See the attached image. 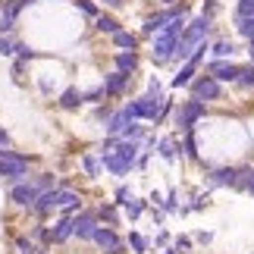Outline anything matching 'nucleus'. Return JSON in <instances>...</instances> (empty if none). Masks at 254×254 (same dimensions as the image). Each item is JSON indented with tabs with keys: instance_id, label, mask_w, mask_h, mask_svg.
Instances as JSON below:
<instances>
[{
	"instance_id": "nucleus-34",
	"label": "nucleus",
	"mask_w": 254,
	"mask_h": 254,
	"mask_svg": "<svg viewBox=\"0 0 254 254\" xmlns=\"http://www.w3.org/2000/svg\"><path fill=\"white\" fill-rule=\"evenodd\" d=\"M126 245H129L135 254H144V251H148V239H144L141 232H135V229H132V232H129V239H126Z\"/></svg>"
},
{
	"instance_id": "nucleus-43",
	"label": "nucleus",
	"mask_w": 254,
	"mask_h": 254,
	"mask_svg": "<svg viewBox=\"0 0 254 254\" xmlns=\"http://www.w3.org/2000/svg\"><path fill=\"white\" fill-rule=\"evenodd\" d=\"M25 66H28V63H25V60H19V57L13 60V79H16V82H22V72H25Z\"/></svg>"
},
{
	"instance_id": "nucleus-18",
	"label": "nucleus",
	"mask_w": 254,
	"mask_h": 254,
	"mask_svg": "<svg viewBox=\"0 0 254 254\" xmlns=\"http://www.w3.org/2000/svg\"><path fill=\"white\" fill-rule=\"evenodd\" d=\"M236 41L232 38H217V41H210V57L213 60H232L236 57Z\"/></svg>"
},
{
	"instance_id": "nucleus-42",
	"label": "nucleus",
	"mask_w": 254,
	"mask_h": 254,
	"mask_svg": "<svg viewBox=\"0 0 254 254\" xmlns=\"http://www.w3.org/2000/svg\"><path fill=\"white\" fill-rule=\"evenodd\" d=\"M176 110V107H173V101H170V97H167V101H163V107H160V116H157V123H154V126H160L163 120H167V116Z\"/></svg>"
},
{
	"instance_id": "nucleus-51",
	"label": "nucleus",
	"mask_w": 254,
	"mask_h": 254,
	"mask_svg": "<svg viewBox=\"0 0 254 254\" xmlns=\"http://www.w3.org/2000/svg\"><path fill=\"white\" fill-rule=\"evenodd\" d=\"M163 254H179V248H176V245H173V242H170V245H167V248H163Z\"/></svg>"
},
{
	"instance_id": "nucleus-36",
	"label": "nucleus",
	"mask_w": 254,
	"mask_h": 254,
	"mask_svg": "<svg viewBox=\"0 0 254 254\" xmlns=\"http://www.w3.org/2000/svg\"><path fill=\"white\" fill-rule=\"evenodd\" d=\"M132 198H135L132 189H126V185H116V191H113V204H120V207H123V204H129Z\"/></svg>"
},
{
	"instance_id": "nucleus-29",
	"label": "nucleus",
	"mask_w": 254,
	"mask_h": 254,
	"mask_svg": "<svg viewBox=\"0 0 254 254\" xmlns=\"http://www.w3.org/2000/svg\"><path fill=\"white\" fill-rule=\"evenodd\" d=\"M179 207H182V204H179V191L170 189V191H167V198L160 201V210L167 213V217H176V213H179Z\"/></svg>"
},
{
	"instance_id": "nucleus-5",
	"label": "nucleus",
	"mask_w": 254,
	"mask_h": 254,
	"mask_svg": "<svg viewBox=\"0 0 254 254\" xmlns=\"http://www.w3.org/2000/svg\"><path fill=\"white\" fill-rule=\"evenodd\" d=\"M97 226H101V220H97V207H94V210L82 207V210L72 217V239H79V242H91Z\"/></svg>"
},
{
	"instance_id": "nucleus-35",
	"label": "nucleus",
	"mask_w": 254,
	"mask_h": 254,
	"mask_svg": "<svg viewBox=\"0 0 254 254\" xmlns=\"http://www.w3.org/2000/svg\"><path fill=\"white\" fill-rule=\"evenodd\" d=\"M16 248L22 251V254H38L41 248H38V242L32 236H16Z\"/></svg>"
},
{
	"instance_id": "nucleus-22",
	"label": "nucleus",
	"mask_w": 254,
	"mask_h": 254,
	"mask_svg": "<svg viewBox=\"0 0 254 254\" xmlns=\"http://www.w3.org/2000/svg\"><path fill=\"white\" fill-rule=\"evenodd\" d=\"M97 220L107 226H120V204H97Z\"/></svg>"
},
{
	"instance_id": "nucleus-27",
	"label": "nucleus",
	"mask_w": 254,
	"mask_h": 254,
	"mask_svg": "<svg viewBox=\"0 0 254 254\" xmlns=\"http://www.w3.org/2000/svg\"><path fill=\"white\" fill-rule=\"evenodd\" d=\"M13 57H19V60H25V63H32V60H38V57H44V54H38L32 44H25V41H19V38H16V44H13Z\"/></svg>"
},
{
	"instance_id": "nucleus-33",
	"label": "nucleus",
	"mask_w": 254,
	"mask_h": 254,
	"mask_svg": "<svg viewBox=\"0 0 254 254\" xmlns=\"http://www.w3.org/2000/svg\"><path fill=\"white\" fill-rule=\"evenodd\" d=\"M57 179H60V176H57V173H51V170H44V173H38V176H32V182L38 185V189H54V185H57Z\"/></svg>"
},
{
	"instance_id": "nucleus-45",
	"label": "nucleus",
	"mask_w": 254,
	"mask_h": 254,
	"mask_svg": "<svg viewBox=\"0 0 254 254\" xmlns=\"http://www.w3.org/2000/svg\"><path fill=\"white\" fill-rule=\"evenodd\" d=\"M151 220H154V226H163V220H167V213H163L160 207H151Z\"/></svg>"
},
{
	"instance_id": "nucleus-47",
	"label": "nucleus",
	"mask_w": 254,
	"mask_h": 254,
	"mask_svg": "<svg viewBox=\"0 0 254 254\" xmlns=\"http://www.w3.org/2000/svg\"><path fill=\"white\" fill-rule=\"evenodd\" d=\"M97 3H104L107 9H123V6H126V0H97Z\"/></svg>"
},
{
	"instance_id": "nucleus-40",
	"label": "nucleus",
	"mask_w": 254,
	"mask_h": 254,
	"mask_svg": "<svg viewBox=\"0 0 254 254\" xmlns=\"http://www.w3.org/2000/svg\"><path fill=\"white\" fill-rule=\"evenodd\" d=\"M173 245L179 248V254H182V251H191V248H194V239H189V236H176Z\"/></svg>"
},
{
	"instance_id": "nucleus-1",
	"label": "nucleus",
	"mask_w": 254,
	"mask_h": 254,
	"mask_svg": "<svg viewBox=\"0 0 254 254\" xmlns=\"http://www.w3.org/2000/svg\"><path fill=\"white\" fill-rule=\"evenodd\" d=\"M35 163L32 154H22V151H13V148H0V179L16 185L28 179V167Z\"/></svg>"
},
{
	"instance_id": "nucleus-7",
	"label": "nucleus",
	"mask_w": 254,
	"mask_h": 254,
	"mask_svg": "<svg viewBox=\"0 0 254 254\" xmlns=\"http://www.w3.org/2000/svg\"><path fill=\"white\" fill-rule=\"evenodd\" d=\"M236 176H239V167L236 163H223V167H207V189H232L236 185Z\"/></svg>"
},
{
	"instance_id": "nucleus-2",
	"label": "nucleus",
	"mask_w": 254,
	"mask_h": 254,
	"mask_svg": "<svg viewBox=\"0 0 254 254\" xmlns=\"http://www.w3.org/2000/svg\"><path fill=\"white\" fill-rule=\"evenodd\" d=\"M204 116H207V104L198 101V97H185V101L173 110V126H176V135L182 132H191L198 123H204Z\"/></svg>"
},
{
	"instance_id": "nucleus-26",
	"label": "nucleus",
	"mask_w": 254,
	"mask_h": 254,
	"mask_svg": "<svg viewBox=\"0 0 254 254\" xmlns=\"http://www.w3.org/2000/svg\"><path fill=\"white\" fill-rule=\"evenodd\" d=\"M82 170H85L88 179H97V176H101V170H104V163H101V157H97V154H82Z\"/></svg>"
},
{
	"instance_id": "nucleus-53",
	"label": "nucleus",
	"mask_w": 254,
	"mask_h": 254,
	"mask_svg": "<svg viewBox=\"0 0 254 254\" xmlns=\"http://www.w3.org/2000/svg\"><path fill=\"white\" fill-rule=\"evenodd\" d=\"M248 57H251V63H254V38L248 41Z\"/></svg>"
},
{
	"instance_id": "nucleus-49",
	"label": "nucleus",
	"mask_w": 254,
	"mask_h": 254,
	"mask_svg": "<svg viewBox=\"0 0 254 254\" xmlns=\"http://www.w3.org/2000/svg\"><path fill=\"white\" fill-rule=\"evenodd\" d=\"M0 148H9V132L0 126Z\"/></svg>"
},
{
	"instance_id": "nucleus-24",
	"label": "nucleus",
	"mask_w": 254,
	"mask_h": 254,
	"mask_svg": "<svg viewBox=\"0 0 254 254\" xmlns=\"http://www.w3.org/2000/svg\"><path fill=\"white\" fill-rule=\"evenodd\" d=\"M148 210V201H141V198H132L129 204H123V217L129 220V223H135V220H141V213Z\"/></svg>"
},
{
	"instance_id": "nucleus-16",
	"label": "nucleus",
	"mask_w": 254,
	"mask_h": 254,
	"mask_svg": "<svg viewBox=\"0 0 254 254\" xmlns=\"http://www.w3.org/2000/svg\"><path fill=\"white\" fill-rule=\"evenodd\" d=\"M51 236H54V245H66L72 239V217H57L54 226H51Z\"/></svg>"
},
{
	"instance_id": "nucleus-54",
	"label": "nucleus",
	"mask_w": 254,
	"mask_h": 254,
	"mask_svg": "<svg viewBox=\"0 0 254 254\" xmlns=\"http://www.w3.org/2000/svg\"><path fill=\"white\" fill-rule=\"evenodd\" d=\"M38 254H47V248H41V251H38Z\"/></svg>"
},
{
	"instance_id": "nucleus-48",
	"label": "nucleus",
	"mask_w": 254,
	"mask_h": 254,
	"mask_svg": "<svg viewBox=\"0 0 254 254\" xmlns=\"http://www.w3.org/2000/svg\"><path fill=\"white\" fill-rule=\"evenodd\" d=\"M210 239H213V232H194V242H201V245H207Z\"/></svg>"
},
{
	"instance_id": "nucleus-41",
	"label": "nucleus",
	"mask_w": 254,
	"mask_h": 254,
	"mask_svg": "<svg viewBox=\"0 0 254 254\" xmlns=\"http://www.w3.org/2000/svg\"><path fill=\"white\" fill-rule=\"evenodd\" d=\"M110 113H113V107H110V104H104V101L94 107V120H104V123H107V120H110Z\"/></svg>"
},
{
	"instance_id": "nucleus-52",
	"label": "nucleus",
	"mask_w": 254,
	"mask_h": 254,
	"mask_svg": "<svg viewBox=\"0 0 254 254\" xmlns=\"http://www.w3.org/2000/svg\"><path fill=\"white\" fill-rule=\"evenodd\" d=\"M245 194H251V198H254V173H251V182H248V191Z\"/></svg>"
},
{
	"instance_id": "nucleus-14",
	"label": "nucleus",
	"mask_w": 254,
	"mask_h": 254,
	"mask_svg": "<svg viewBox=\"0 0 254 254\" xmlns=\"http://www.w3.org/2000/svg\"><path fill=\"white\" fill-rule=\"evenodd\" d=\"M113 69L135 75V72L141 69V54L138 51H116L113 54Z\"/></svg>"
},
{
	"instance_id": "nucleus-11",
	"label": "nucleus",
	"mask_w": 254,
	"mask_h": 254,
	"mask_svg": "<svg viewBox=\"0 0 254 254\" xmlns=\"http://www.w3.org/2000/svg\"><path fill=\"white\" fill-rule=\"evenodd\" d=\"M163 101H167V94H154V91L138 94V104H141V120H144V123H157Z\"/></svg>"
},
{
	"instance_id": "nucleus-23",
	"label": "nucleus",
	"mask_w": 254,
	"mask_h": 254,
	"mask_svg": "<svg viewBox=\"0 0 254 254\" xmlns=\"http://www.w3.org/2000/svg\"><path fill=\"white\" fill-rule=\"evenodd\" d=\"M144 135H148V126L141 120H129V126L120 132V138H129V141H144Z\"/></svg>"
},
{
	"instance_id": "nucleus-8",
	"label": "nucleus",
	"mask_w": 254,
	"mask_h": 254,
	"mask_svg": "<svg viewBox=\"0 0 254 254\" xmlns=\"http://www.w3.org/2000/svg\"><path fill=\"white\" fill-rule=\"evenodd\" d=\"M239 69H242V63H236V60H210L207 63V72L213 75L217 82H223V85H236L239 82Z\"/></svg>"
},
{
	"instance_id": "nucleus-46",
	"label": "nucleus",
	"mask_w": 254,
	"mask_h": 254,
	"mask_svg": "<svg viewBox=\"0 0 254 254\" xmlns=\"http://www.w3.org/2000/svg\"><path fill=\"white\" fill-rule=\"evenodd\" d=\"M170 242H173V239H170V232H163V229H160V232H157V239H154V245H160V248H167V245H170Z\"/></svg>"
},
{
	"instance_id": "nucleus-17",
	"label": "nucleus",
	"mask_w": 254,
	"mask_h": 254,
	"mask_svg": "<svg viewBox=\"0 0 254 254\" xmlns=\"http://www.w3.org/2000/svg\"><path fill=\"white\" fill-rule=\"evenodd\" d=\"M82 104H85V94H82V88H75V85H69L57 97V107H60V110H79Z\"/></svg>"
},
{
	"instance_id": "nucleus-12",
	"label": "nucleus",
	"mask_w": 254,
	"mask_h": 254,
	"mask_svg": "<svg viewBox=\"0 0 254 254\" xmlns=\"http://www.w3.org/2000/svg\"><path fill=\"white\" fill-rule=\"evenodd\" d=\"M91 242H94V245L101 248V254H104V251H110V248H120L126 239L116 232V226H107V223H104V226L94 229V239H91Z\"/></svg>"
},
{
	"instance_id": "nucleus-15",
	"label": "nucleus",
	"mask_w": 254,
	"mask_h": 254,
	"mask_svg": "<svg viewBox=\"0 0 254 254\" xmlns=\"http://www.w3.org/2000/svg\"><path fill=\"white\" fill-rule=\"evenodd\" d=\"M91 25H94L97 35H113V32H120V28H123V22L110 13V9H101V13L91 19Z\"/></svg>"
},
{
	"instance_id": "nucleus-32",
	"label": "nucleus",
	"mask_w": 254,
	"mask_h": 254,
	"mask_svg": "<svg viewBox=\"0 0 254 254\" xmlns=\"http://www.w3.org/2000/svg\"><path fill=\"white\" fill-rule=\"evenodd\" d=\"M32 239L41 242V248H51L54 245V236H51V226H47V223H38V226L32 229Z\"/></svg>"
},
{
	"instance_id": "nucleus-39",
	"label": "nucleus",
	"mask_w": 254,
	"mask_h": 254,
	"mask_svg": "<svg viewBox=\"0 0 254 254\" xmlns=\"http://www.w3.org/2000/svg\"><path fill=\"white\" fill-rule=\"evenodd\" d=\"M220 13V0H204V6H201V16H207V19H217Z\"/></svg>"
},
{
	"instance_id": "nucleus-19",
	"label": "nucleus",
	"mask_w": 254,
	"mask_h": 254,
	"mask_svg": "<svg viewBox=\"0 0 254 254\" xmlns=\"http://www.w3.org/2000/svg\"><path fill=\"white\" fill-rule=\"evenodd\" d=\"M110 41H113L116 51H138V35L129 32V28H120V32H113Z\"/></svg>"
},
{
	"instance_id": "nucleus-4",
	"label": "nucleus",
	"mask_w": 254,
	"mask_h": 254,
	"mask_svg": "<svg viewBox=\"0 0 254 254\" xmlns=\"http://www.w3.org/2000/svg\"><path fill=\"white\" fill-rule=\"evenodd\" d=\"M60 204H63V189H60V185H54V189H44L41 194H38V201L32 204V213L44 223L54 210H60Z\"/></svg>"
},
{
	"instance_id": "nucleus-31",
	"label": "nucleus",
	"mask_w": 254,
	"mask_h": 254,
	"mask_svg": "<svg viewBox=\"0 0 254 254\" xmlns=\"http://www.w3.org/2000/svg\"><path fill=\"white\" fill-rule=\"evenodd\" d=\"M72 6L79 9L85 19H94L97 13H101V3H97V0H72Z\"/></svg>"
},
{
	"instance_id": "nucleus-3",
	"label": "nucleus",
	"mask_w": 254,
	"mask_h": 254,
	"mask_svg": "<svg viewBox=\"0 0 254 254\" xmlns=\"http://www.w3.org/2000/svg\"><path fill=\"white\" fill-rule=\"evenodd\" d=\"M189 94L204 104H217V101H223V82H217L210 72H198L189 82Z\"/></svg>"
},
{
	"instance_id": "nucleus-10",
	"label": "nucleus",
	"mask_w": 254,
	"mask_h": 254,
	"mask_svg": "<svg viewBox=\"0 0 254 254\" xmlns=\"http://www.w3.org/2000/svg\"><path fill=\"white\" fill-rule=\"evenodd\" d=\"M157 157L163 163H170V167H176V163L182 160V141H179V135H163V138L157 141Z\"/></svg>"
},
{
	"instance_id": "nucleus-13",
	"label": "nucleus",
	"mask_w": 254,
	"mask_h": 254,
	"mask_svg": "<svg viewBox=\"0 0 254 254\" xmlns=\"http://www.w3.org/2000/svg\"><path fill=\"white\" fill-rule=\"evenodd\" d=\"M97 157H101V163H104V170L110 173V176H116V179H123V176H129V173L135 170L132 163H129V160H123V157H120V154H116V151L97 154Z\"/></svg>"
},
{
	"instance_id": "nucleus-21",
	"label": "nucleus",
	"mask_w": 254,
	"mask_h": 254,
	"mask_svg": "<svg viewBox=\"0 0 254 254\" xmlns=\"http://www.w3.org/2000/svg\"><path fill=\"white\" fill-rule=\"evenodd\" d=\"M182 157L189 160H201V151H198V132H182Z\"/></svg>"
},
{
	"instance_id": "nucleus-50",
	"label": "nucleus",
	"mask_w": 254,
	"mask_h": 254,
	"mask_svg": "<svg viewBox=\"0 0 254 254\" xmlns=\"http://www.w3.org/2000/svg\"><path fill=\"white\" fill-rule=\"evenodd\" d=\"M154 3H157V6H176L179 0H154Z\"/></svg>"
},
{
	"instance_id": "nucleus-28",
	"label": "nucleus",
	"mask_w": 254,
	"mask_h": 254,
	"mask_svg": "<svg viewBox=\"0 0 254 254\" xmlns=\"http://www.w3.org/2000/svg\"><path fill=\"white\" fill-rule=\"evenodd\" d=\"M242 91H254V63H242L239 69V82H236Z\"/></svg>"
},
{
	"instance_id": "nucleus-25",
	"label": "nucleus",
	"mask_w": 254,
	"mask_h": 254,
	"mask_svg": "<svg viewBox=\"0 0 254 254\" xmlns=\"http://www.w3.org/2000/svg\"><path fill=\"white\" fill-rule=\"evenodd\" d=\"M232 25H236L239 38H245V41L254 38V16H232Z\"/></svg>"
},
{
	"instance_id": "nucleus-37",
	"label": "nucleus",
	"mask_w": 254,
	"mask_h": 254,
	"mask_svg": "<svg viewBox=\"0 0 254 254\" xmlns=\"http://www.w3.org/2000/svg\"><path fill=\"white\" fill-rule=\"evenodd\" d=\"M85 94V104H101V97H107V91H104V85H97V88H91V91H82Z\"/></svg>"
},
{
	"instance_id": "nucleus-6",
	"label": "nucleus",
	"mask_w": 254,
	"mask_h": 254,
	"mask_svg": "<svg viewBox=\"0 0 254 254\" xmlns=\"http://www.w3.org/2000/svg\"><path fill=\"white\" fill-rule=\"evenodd\" d=\"M38 194H41V189L32 182V176L22 182H16V185H9V191H6V198L16 204V207H25V210H32V204L38 201Z\"/></svg>"
},
{
	"instance_id": "nucleus-9",
	"label": "nucleus",
	"mask_w": 254,
	"mask_h": 254,
	"mask_svg": "<svg viewBox=\"0 0 254 254\" xmlns=\"http://www.w3.org/2000/svg\"><path fill=\"white\" fill-rule=\"evenodd\" d=\"M104 91H107V97H113V101H116V97H123L126 91H129V85H132V75L129 72H120V69H110V72H107L104 75Z\"/></svg>"
},
{
	"instance_id": "nucleus-38",
	"label": "nucleus",
	"mask_w": 254,
	"mask_h": 254,
	"mask_svg": "<svg viewBox=\"0 0 254 254\" xmlns=\"http://www.w3.org/2000/svg\"><path fill=\"white\" fill-rule=\"evenodd\" d=\"M232 16H254V0H236V13Z\"/></svg>"
},
{
	"instance_id": "nucleus-44",
	"label": "nucleus",
	"mask_w": 254,
	"mask_h": 254,
	"mask_svg": "<svg viewBox=\"0 0 254 254\" xmlns=\"http://www.w3.org/2000/svg\"><path fill=\"white\" fill-rule=\"evenodd\" d=\"M148 91H154V94H163V82L157 79V75H151V79H148Z\"/></svg>"
},
{
	"instance_id": "nucleus-20",
	"label": "nucleus",
	"mask_w": 254,
	"mask_h": 254,
	"mask_svg": "<svg viewBox=\"0 0 254 254\" xmlns=\"http://www.w3.org/2000/svg\"><path fill=\"white\" fill-rule=\"evenodd\" d=\"M126 126H129V116H126V110L120 107V110H113V113H110V120L104 123V132H107V135H116V138H120V132L126 129Z\"/></svg>"
},
{
	"instance_id": "nucleus-30",
	"label": "nucleus",
	"mask_w": 254,
	"mask_h": 254,
	"mask_svg": "<svg viewBox=\"0 0 254 254\" xmlns=\"http://www.w3.org/2000/svg\"><path fill=\"white\" fill-rule=\"evenodd\" d=\"M251 173H254V167H251V163H239V176H236V185H232V191H248Z\"/></svg>"
}]
</instances>
